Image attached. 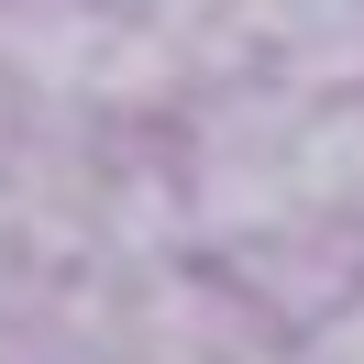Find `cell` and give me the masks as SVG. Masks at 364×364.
<instances>
[{
	"label": "cell",
	"mask_w": 364,
	"mask_h": 364,
	"mask_svg": "<svg viewBox=\"0 0 364 364\" xmlns=\"http://www.w3.org/2000/svg\"><path fill=\"white\" fill-rule=\"evenodd\" d=\"M298 364H364V298H342V309L320 320V342H309Z\"/></svg>",
	"instance_id": "1"
},
{
	"label": "cell",
	"mask_w": 364,
	"mask_h": 364,
	"mask_svg": "<svg viewBox=\"0 0 364 364\" xmlns=\"http://www.w3.org/2000/svg\"><path fill=\"white\" fill-rule=\"evenodd\" d=\"M177 11H210V0H144V23H177Z\"/></svg>",
	"instance_id": "2"
}]
</instances>
